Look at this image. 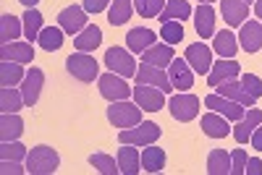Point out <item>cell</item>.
Segmentation results:
<instances>
[{
  "instance_id": "obj_1",
  "label": "cell",
  "mask_w": 262,
  "mask_h": 175,
  "mask_svg": "<svg viewBox=\"0 0 262 175\" xmlns=\"http://www.w3.org/2000/svg\"><path fill=\"white\" fill-rule=\"evenodd\" d=\"M60 165L58 152L48 144H39L34 146L29 155H27V172L29 175H53Z\"/></svg>"
},
{
  "instance_id": "obj_2",
  "label": "cell",
  "mask_w": 262,
  "mask_h": 175,
  "mask_svg": "<svg viewBox=\"0 0 262 175\" xmlns=\"http://www.w3.org/2000/svg\"><path fill=\"white\" fill-rule=\"evenodd\" d=\"M163 134V128L152 120H142L137 123L134 128H123L118 134V141L121 144H134V146H147V144H155Z\"/></svg>"
},
{
  "instance_id": "obj_3",
  "label": "cell",
  "mask_w": 262,
  "mask_h": 175,
  "mask_svg": "<svg viewBox=\"0 0 262 175\" xmlns=\"http://www.w3.org/2000/svg\"><path fill=\"white\" fill-rule=\"evenodd\" d=\"M107 120H111V126L116 128H134L137 123H142V107L137 102H111V107H107Z\"/></svg>"
},
{
  "instance_id": "obj_4",
  "label": "cell",
  "mask_w": 262,
  "mask_h": 175,
  "mask_svg": "<svg viewBox=\"0 0 262 175\" xmlns=\"http://www.w3.org/2000/svg\"><path fill=\"white\" fill-rule=\"evenodd\" d=\"M66 68H69V73L84 84H92L95 79H100V63L90 55V53H76L71 55L69 60H66Z\"/></svg>"
},
{
  "instance_id": "obj_5",
  "label": "cell",
  "mask_w": 262,
  "mask_h": 175,
  "mask_svg": "<svg viewBox=\"0 0 262 175\" xmlns=\"http://www.w3.org/2000/svg\"><path fill=\"white\" fill-rule=\"evenodd\" d=\"M105 65L107 71H113L123 79L128 76H137V60L131 55V50H123V47H111L105 53Z\"/></svg>"
},
{
  "instance_id": "obj_6",
  "label": "cell",
  "mask_w": 262,
  "mask_h": 175,
  "mask_svg": "<svg viewBox=\"0 0 262 175\" xmlns=\"http://www.w3.org/2000/svg\"><path fill=\"white\" fill-rule=\"evenodd\" d=\"M97 86H100V94H102L107 102H121V99L134 97V92L128 89V84L123 81V76H116L113 71H111V73H102V76L97 79Z\"/></svg>"
},
{
  "instance_id": "obj_7",
  "label": "cell",
  "mask_w": 262,
  "mask_h": 175,
  "mask_svg": "<svg viewBox=\"0 0 262 175\" xmlns=\"http://www.w3.org/2000/svg\"><path fill=\"white\" fill-rule=\"evenodd\" d=\"M168 110H170V115L176 118L179 123H189V120H194L196 115H200V97L181 92L176 97H170Z\"/></svg>"
},
{
  "instance_id": "obj_8",
  "label": "cell",
  "mask_w": 262,
  "mask_h": 175,
  "mask_svg": "<svg viewBox=\"0 0 262 175\" xmlns=\"http://www.w3.org/2000/svg\"><path fill=\"white\" fill-rule=\"evenodd\" d=\"M134 102L142 107L144 113H158V110L165 107V92H160L158 86H149V84H137Z\"/></svg>"
},
{
  "instance_id": "obj_9",
  "label": "cell",
  "mask_w": 262,
  "mask_h": 175,
  "mask_svg": "<svg viewBox=\"0 0 262 175\" xmlns=\"http://www.w3.org/2000/svg\"><path fill=\"white\" fill-rule=\"evenodd\" d=\"M58 24H60V29L66 34H71V37H76L79 32H84L86 24H90V21H86L84 6H69V8H63L58 13Z\"/></svg>"
},
{
  "instance_id": "obj_10",
  "label": "cell",
  "mask_w": 262,
  "mask_h": 175,
  "mask_svg": "<svg viewBox=\"0 0 262 175\" xmlns=\"http://www.w3.org/2000/svg\"><path fill=\"white\" fill-rule=\"evenodd\" d=\"M205 107H210L212 113H221L228 120H242L247 115V107L244 105H238V102H233L228 97H221V94H207L205 97Z\"/></svg>"
},
{
  "instance_id": "obj_11",
  "label": "cell",
  "mask_w": 262,
  "mask_h": 175,
  "mask_svg": "<svg viewBox=\"0 0 262 175\" xmlns=\"http://www.w3.org/2000/svg\"><path fill=\"white\" fill-rule=\"evenodd\" d=\"M194 73L200 76H207L210 68H212V50L207 45H202V42H196V45H189L186 47V58H184Z\"/></svg>"
},
{
  "instance_id": "obj_12",
  "label": "cell",
  "mask_w": 262,
  "mask_h": 175,
  "mask_svg": "<svg viewBox=\"0 0 262 175\" xmlns=\"http://www.w3.org/2000/svg\"><path fill=\"white\" fill-rule=\"evenodd\" d=\"M137 84H149V86H158L160 92H173V84L165 73V68H155V65H147L142 63L137 68Z\"/></svg>"
},
{
  "instance_id": "obj_13",
  "label": "cell",
  "mask_w": 262,
  "mask_h": 175,
  "mask_svg": "<svg viewBox=\"0 0 262 175\" xmlns=\"http://www.w3.org/2000/svg\"><path fill=\"white\" fill-rule=\"evenodd\" d=\"M238 73H242V68H238V63L233 58H221L217 63H212V68L207 73V86H212V89H215L217 84L238 79Z\"/></svg>"
},
{
  "instance_id": "obj_14",
  "label": "cell",
  "mask_w": 262,
  "mask_h": 175,
  "mask_svg": "<svg viewBox=\"0 0 262 175\" xmlns=\"http://www.w3.org/2000/svg\"><path fill=\"white\" fill-rule=\"evenodd\" d=\"M168 79L173 84V89H179V92H189L194 86V71H191V65L186 60L173 58V63L168 65Z\"/></svg>"
},
{
  "instance_id": "obj_15",
  "label": "cell",
  "mask_w": 262,
  "mask_h": 175,
  "mask_svg": "<svg viewBox=\"0 0 262 175\" xmlns=\"http://www.w3.org/2000/svg\"><path fill=\"white\" fill-rule=\"evenodd\" d=\"M42 86H45V73H42L39 68H29L27 76H24V81H21V94H24L27 107H34L37 105Z\"/></svg>"
},
{
  "instance_id": "obj_16",
  "label": "cell",
  "mask_w": 262,
  "mask_h": 175,
  "mask_svg": "<svg viewBox=\"0 0 262 175\" xmlns=\"http://www.w3.org/2000/svg\"><path fill=\"white\" fill-rule=\"evenodd\" d=\"M262 123V113L257 110V107H249L247 110V115L242 118V120H236V126H233V139L238 141V144H247L249 139H252V134H254V128Z\"/></svg>"
},
{
  "instance_id": "obj_17",
  "label": "cell",
  "mask_w": 262,
  "mask_h": 175,
  "mask_svg": "<svg viewBox=\"0 0 262 175\" xmlns=\"http://www.w3.org/2000/svg\"><path fill=\"white\" fill-rule=\"evenodd\" d=\"M228 118H223L221 113H207V115H202V120H200V126H202V131H205V136H210V139H226V136H231L233 134V128L226 123Z\"/></svg>"
},
{
  "instance_id": "obj_18",
  "label": "cell",
  "mask_w": 262,
  "mask_h": 175,
  "mask_svg": "<svg viewBox=\"0 0 262 175\" xmlns=\"http://www.w3.org/2000/svg\"><path fill=\"white\" fill-rule=\"evenodd\" d=\"M238 47L244 53H257L262 47V24L259 21H244L238 34Z\"/></svg>"
},
{
  "instance_id": "obj_19",
  "label": "cell",
  "mask_w": 262,
  "mask_h": 175,
  "mask_svg": "<svg viewBox=\"0 0 262 175\" xmlns=\"http://www.w3.org/2000/svg\"><path fill=\"white\" fill-rule=\"evenodd\" d=\"M215 89H217V94H221V97H228V99H233V102H238V105H244V107H254V102H257V99L244 89V84L236 81V79L217 84Z\"/></svg>"
},
{
  "instance_id": "obj_20",
  "label": "cell",
  "mask_w": 262,
  "mask_h": 175,
  "mask_svg": "<svg viewBox=\"0 0 262 175\" xmlns=\"http://www.w3.org/2000/svg\"><path fill=\"white\" fill-rule=\"evenodd\" d=\"M194 29L200 34V39L215 37V8L210 3H202L194 11Z\"/></svg>"
},
{
  "instance_id": "obj_21",
  "label": "cell",
  "mask_w": 262,
  "mask_h": 175,
  "mask_svg": "<svg viewBox=\"0 0 262 175\" xmlns=\"http://www.w3.org/2000/svg\"><path fill=\"white\" fill-rule=\"evenodd\" d=\"M221 16L226 24L242 27L249 16V3H244V0H221Z\"/></svg>"
},
{
  "instance_id": "obj_22",
  "label": "cell",
  "mask_w": 262,
  "mask_h": 175,
  "mask_svg": "<svg viewBox=\"0 0 262 175\" xmlns=\"http://www.w3.org/2000/svg\"><path fill=\"white\" fill-rule=\"evenodd\" d=\"M158 42V34L152 32V29H147V27H139V29H131L128 34H126V45H128V50L131 53H137V55H142L147 47H152Z\"/></svg>"
},
{
  "instance_id": "obj_23",
  "label": "cell",
  "mask_w": 262,
  "mask_h": 175,
  "mask_svg": "<svg viewBox=\"0 0 262 175\" xmlns=\"http://www.w3.org/2000/svg\"><path fill=\"white\" fill-rule=\"evenodd\" d=\"M100 45H102V29L95 27V24H86V29L74 37V47H76L79 53H92V50H97Z\"/></svg>"
},
{
  "instance_id": "obj_24",
  "label": "cell",
  "mask_w": 262,
  "mask_h": 175,
  "mask_svg": "<svg viewBox=\"0 0 262 175\" xmlns=\"http://www.w3.org/2000/svg\"><path fill=\"white\" fill-rule=\"evenodd\" d=\"M0 58L16 60V63H32L34 60V47H32V42H8V45L0 47Z\"/></svg>"
},
{
  "instance_id": "obj_25",
  "label": "cell",
  "mask_w": 262,
  "mask_h": 175,
  "mask_svg": "<svg viewBox=\"0 0 262 175\" xmlns=\"http://www.w3.org/2000/svg\"><path fill=\"white\" fill-rule=\"evenodd\" d=\"M118 167L123 175H137L142 170V155H137L134 144H121L118 149Z\"/></svg>"
},
{
  "instance_id": "obj_26",
  "label": "cell",
  "mask_w": 262,
  "mask_h": 175,
  "mask_svg": "<svg viewBox=\"0 0 262 175\" xmlns=\"http://www.w3.org/2000/svg\"><path fill=\"white\" fill-rule=\"evenodd\" d=\"M142 63L155 65V68H168L173 63V45H152L142 53Z\"/></svg>"
},
{
  "instance_id": "obj_27",
  "label": "cell",
  "mask_w": 262,
  "mask_h": 175,
  "mask_svg": "<svg viewBox=\"0 0 262 175\" xmlns=\"http://www.w3.org/2000/svg\"><path fill=\"white\" fill-rule=\"evenodd\" d=\"M212 47L217 53V58H236L238 53V39L231 29H223V32H217L212 37Z\"/></svg>"
},
{
  "instance_id": "obj_28",
  "label": "cell",
  "mask_w": 262,
  "mask_h": 175,
  "mask_svg": "<svg viewBox=\"0 0 262 175\" xmlns=\"http://www.w3.org/2000/svg\"><path fill=\"white\" fill-rule=\"evenodd\" d=\"M21 134H24V120H21L16 113H3V118H0V139L16 141Z\"/></svg>"
},
{
  "instance_id": "obj_29",
  "label": "cell",
  "mask_w": 262,
  "mask_h": 175,
  "mask_svg": "<svg viewBox=\"0 0 262 175\" xmlns=\"http://www.w3.org/2000/svg\"><path fill=\"white\" fill-rule=\"evenodd\" d=\"M165 167V152L158 144H147L142 152V170L147 172H160Z\"/></svg>"
},
{
  "instance_id": "obj_30",
  "label": "cell",
  "mask_w": 262,
  "mask_h": 175,
  "mask_svg": "<svg viewBox=\"0 0 262 175\" xmlns=\"http://www.w3.org/2000/svg\"><path fill=\"white\" fill-rule=\"evenodd\" d=\"M189 16H191V6L186 0H168L158 18H160V24H165V21H186Z\"/></svg>"
},
{
  "instance_id": "obj_31",
  "label": "cell",
  "mask_w": 262,
  "mask_h": 175,
  "mask_svg": "<svg viewBox=\"0 0 262 175\" xmlns=\"http://www.w3.org/2000/svg\"><path fill=\"white\" fill-rule=\"evenodd\" d=\"M21 107H27L21 89H13V86H3V89H0V113H18Z\"/></svg>"
},
{
  "instance_id": "obj_32",
  "label": "cell",
  "mask_w": 262,
  "mask_h": 175,
  "mask_svg": "<svg viewBox=\"0 0 262 175\" xmlns=\"http://www.w3.org/2000/svg\"><path fill=\"white\" fill-rule=\"evenodd\" d=\"M21 32H24V18H16L13 13L0 16V39H3V45H8L11 39L21 37Z\"/></svg>"
},
{
  "instance_id": "obj_33",
  "label": "cell",
  "mask_w": 262,
  "mask_h": 175,
  "mask_svg": "<svg viewBox=\"0 0 262 175\" xmlns=\"http://www.w3.org/2000/svg\"><path fill=\"white\" fill-rule=\"evenodd\" d=\"M24 63L16 60H3L0 63V86H16L18 81H24Z\"/></svg>"
},
{
  "instance_id": "obj_34",
  "label": "cell",
  "mask_w": 262,
  "mask_h": 175,
  "mask_svg": "<svg viewBox=\"0 0 262 175\" xmlns=\"http://www.w3.org/2000/svg\"><path fill=\"white\" fill-rule=\"evenodd\" d=\"M131 13H134V0H113L111 8H107V21L113 27H121L131 18Z\"/></svg>"
},
{
  "instance_id": "obj_35",
  "label": "cell",
  "mask_w": 262,
  "mask_h": 175,
  "mask_svg": "<svg viewBox=\"0 0 262 175\" xmlns=\"http://www.w3.org/2000/svg\"><path fill=\"white\" fill-rule=\"evenodd\" d=\"M207 172L210 175H228L231 172V155L226 149H212L207 155Z\"/></svg>"
},
{
  "instance_id": "obj_36",
  "label": "cell",
  "mask_w": 262,
  "mask_h": 175,
  "mask_svg": "<svg viewBox=\"0 0 262 175\" xmlns=\"http://www.w3.org/2000/svg\"><path fill=\"white\" fill-rule=\"evenodd\" d=\"M63 29L60 27H45L39 32V45H42V50H48V53H55V50H60V45H63Z\"/></svg>"
},
{
  "instance_id": "obj_37",
  "label": "cell",
  "mask_w": 262,
  "mask_h": 175,
  "mask_svg": "<svg viewBox=\"0 0 262 175\" xmlns=\"http://www.w3.org/2000/svg\"><path fill=\"white\" fill-rule=\"evenodd\" d=\"M42 29H45V27H42V13L37 8H27V13H24V34H27V42H37Z\"/></svg>"
},
{
  "instance_id": "obj_38",
  "label": "cell",
  "mask_w": 262,
  "mask_h": 175,
  "mask_svg": "<svg viewBox=\"0 0 262 175\" xmlns=\"http://www.w3.org/2000/svg\"><path fill=\"white\" fill-rule=\"evenodd\" d=\"M90 165H92L97 172H102V175H116V172H121L118 162H116L111 155H102V152H97V155L90 157Z\"/></svg>"
},
{
  "instance_id": "obj_39",
  "label": "cell",
  "mask_w": 262,
  "mask_h": 175,
  "mask_svg": "<svg viewBox=\"0 0 262 175\" xmlns=\"http://www.w3.org/2000/svg\"><path fill=\"white\" fill-rule=\"evenodd\" d=\"M165 3L168 0H134V8H137V13L142 18H155V16L163 13Z\"/></svg>"
},
{
  "instance_id": "obj_40",
  "label": "cell",
  "mask_w": 262,
  "mask_h": 175,
  "mask_svg": "<svg viewBox=\"0 0 262 175\" xmlns=\"http://www.w3.org/2000/svg\"><path fill=\"white\" fill-rule=\"evenodd\" d=\"M160 37L165 39V45H179V42L184 39L181 21H165V24L160 27Z\"/></svg>"
},
{
  "instance_id": "obj_41",
  "label": "cell",
  "mask_w": 262,
  "mask_h": 175,
  "mask_svg": "<svg viewBox=\"0 0 262 175\" xmlns=\"http://www.w3.org/2000/svg\"><path fill=\"white\" fill-rule=\"evenodd\" d=\"M29 155L27 146H21L18 141H3L0 144V157L3 160H24Z\"/></svg>"
},
{
  "instance_id": "obj_42",
  "label": "cell",
  "mask_w": 262,
  "mask_h": 175,
  "mask_svg": "<svg viewBox=\"0 0 262 175\" xmlns=\"http://www.w3.org/2000/svg\"><path fill=\"white\" fill-rule=\"evenodd\" d=\"M242 84H244V89H247L254 99L262 97V79H259V76H254V73H244V76H242Z\"/></svg>"
},
{
  "instance_id": "obj_43",
  "label": "cell",
  "mask_w": 262,
  "mask_h": 175,
  "mask_svg": "<svg viewBox=\"0 0 262 175\" xmlns=\"http://www.w3.org/2000/svg\"><path fill=\"white\" fill-rule=\"evenodd\" d=\"M244 167H247V152L242 149V144H238V149H233V155H231V172L242 175Z\"/></svg>"
},
{
  "instance_id": "obj_44",
  "label": "cell",
  "mask_w": 262,
  "mask_h": 175,
  "mask_svg": "<svg viewBox=\"0 0 262 175\" xmlns=\"http://www.w3.org/2000/svg\"><path fill=\"white\" fill-rule=\"evenodd\" d=\"M111 3L113 0H84V11L86 13H102L111 8Z\"/></svg>"
},
{
  "instance_id": "obj_45",
  "label": "cell",
  "mask_w": 262,
  "mask_h": 175,
  "mask_svg": "<svg viewBox=\"0 0 262 175\" xmlns=\"http://www.w3.org/2000/svg\"><path fill=\"white\" fill-rule=\"evenodd\" d=\"M0 172L3 175H21V172H27V167H21L18 160H3L0 162Z\"/></svg>"
},
{
  "instance_id": "obj_46",
  "label": "cell",
  "mask_w": 262,
  "mask_h": 175,
  "mask_svg": "<svg viewBox=\"0 0 262 175\" xmlns=\"http://www.w3.org/2000/svg\"><path fill=\"white\" fill-rule=\"evenodd\" d=\"M244 172H247V175H262V160H257V157L247 160V167H244Z\"/></svg>"
},
{
  "instance_id": "obj_47",
  "label": "cell",
  "mask_w": 262,
  "mask_h": 175,
  "mask_svg": "<svg viewBox=\"0 0 262 175\" xmlns=\"http://www.w3.org/2000/svg\"><path fill=\"white\" fill-rule=\"evenodd\" d=\"M249 144L257 149V152H262V123L254 128V134H252V139H249Z\"/></svg>"
},
{
  "instance_id": "obj_48",
  "label": "cell",
  "mask_w": 262,
  "mask_h": 175,
  "mask_svg": "<svg viewBox=\"0 0 262 175\" xmlns=\"http://www.w3.org/2000/svg\"><path fill=\"white\" fill-rule=\"evenodd\" d=\"M254 13H257V18L262 21V0H254Z\"/></svg>"
},
{
  "instance_id": "obj_49",
  "label": "cell",
  "mask_w": 262,
  "mask_h": 175,
  "mask_svg": "<svg viewBox=\"0 0 262 175\" xmlns=\"http://www.w3.org/2000/svg\"><path fill=\"white\" fill-rule=\"evenodd\" d=\"M18 3H21V6H24V8H34V6L39 3V0H18Z\"/></svg>"
},
{
  "instance_id": "obj_50",
  "label": "cell",
  "mask_w": 262,
  "mask_h": 175,
  "mask_svg": "<svg viewBox=\"0 0 262 175\" xmlns=\"http://www.w3.org/2000/svg\"><path fill=\"white\" fill-rule=\"evenodd\" d=\"M196 3H215V0H196Z\"/></svg>"
},
{
  "instance_id": "obj_51",
  "label": "cell",
  "mask_w": 262,
  "mask_h": 175,
  "mask_svg": "<svg viewBox=\"0 0 262 175\" xmlns=\"http://www.w3.org/2000/svg\"><path fill=\"white\" fill-rule=\"evenodd\" d=\"M244 3H254V0H244Z\"/></svg>"
}]
</instances>
